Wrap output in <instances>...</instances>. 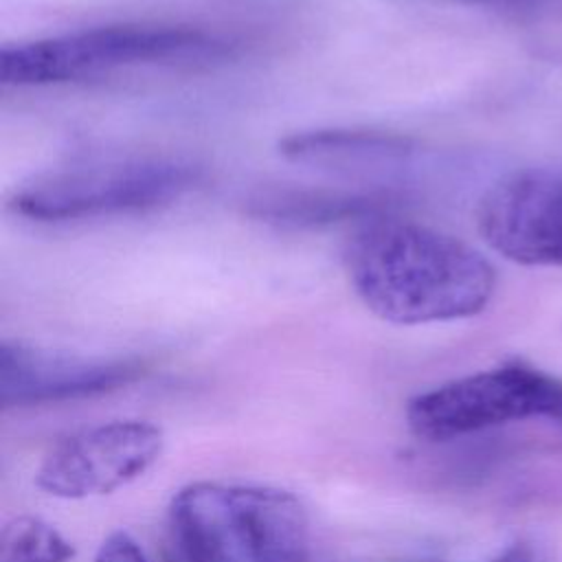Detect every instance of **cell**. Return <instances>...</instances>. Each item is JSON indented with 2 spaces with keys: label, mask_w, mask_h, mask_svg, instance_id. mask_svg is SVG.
Here are the masks:
<instances>
[{
  "label": "cell",
  "mask_w": 562,
  "mask_h": 562,
  "mask_svg": "<svg viewBox=\"0 0 562 562\" xmlns=\"http://www.w3.org/2000/svg\"><path fill=\"white\" fill-rule=\"evenodd\" d=\"M94 562H147V555L132 533L116 529L101 542Z\"/></svg>",
  "instance_id": "7c38bea8"
},
{
  "label": "cell",
  "mask_w": 562,
  "mask_h": 562,
  "mask_svg": "<svg viewBox=\"0 0 562 562\" xmlns=\"http://www.w3.org/2000/svg\"><path fill=\"white\" fill-rule=\"evenodd\" d=\"M476 228L507 261L562 268V173L522 169L501 178L479 202Z\"/></svg>",
  "instance_id": "52a82bcc"
},
{
  "label": "cell",
  "mask_w": 562,
  "mask_h": 562,
  "mask_svg": "<svg viewBox=\"0 0 562 562\" xmlns=\"http://www.w3.org/2000/svg\"><path fill=\"white\" fill-rule=\"evenodd\" d=\"M226 44L200 29L119 24L64 33L0 50L2 86H48L136 64L213 57Z\"/></svg>",
  "instance_id": "3957f363"
},
{
  "label": "cell",
  "mask_w": 562,
  "mask_h": 562,
  "mask_svg": "<svg viewBox=\"0 0 562 562\" xmlns=\"http://www.w3.org/2000/svg\"><path fill=\"white\" fill-rule=\"evenodd\" d=\"M536 417L562 422V380L525 362L450 380L406 404L408 430L424 441H450Z\"/></svg>",
  "instance_id": "5b68a950"
},
{
  "label": "cell",
  "mask_w": 562,
  "mask_h": 562,
  "mask_svg": "<svg viewBox=\"0 0 562 562\" xmlns=\"http://www.w3.org/2000/svg\"><path fill=\"white\" fill-rule=\"evenodd\" d=\"M342 266L364 307L395 325L476 316L496 290L492 263L470 244L391 215L347 239Z\"/></svg>",
  "instance_id": "6da1fadb"
},
{
  "label": "cell",
  "mask_w": 562,
  "mask_h": 562,
  "mask_svg": "<svg viewBox=\"0 0 562 562\" xmlns=\"http://www.w3.org/2000/svg\"><path fill=\"white\" fill-rule=\"evenodd\" d=\"M494 562H531V555L522 544H514L501 558H496Z\"/></svg>",
  "instance_id": "4fadbf2b"
},
{
  "label": "cell",
  "mask_w": 562,
  "mask_h": 562,
  "mask_svg": "<svg viewBox=\"0 0 562 562\" xmlns=\"http://www.w3.org/2000/svg\"><path fill=\"white\" fill-rule=\"evenodd\" d=\"M189 162L123 158L53 173L13 198V209L37 222H68L147 211L180 198L200 182Z\"/></svg>",
  "instance_id": "277c9868"
},
{
  "label": "cell",
  "mask_w": 562,
  "mask_h": 562,
  "mask_svg": "<svg viewBox=\"0 0 562 562\" xmlns=\"http://www.w3.org/2000/svg\"><path fill=\"white\" fill-rule=\"evenodd\" d=\"M169 529L187 562H307L301 501L266 485L189 483L169 503Z\"/></svg>",
  "instance_id": "7a4b0ae2"
},
{
  "label": "cell",
  "mask_w": 562,
  "mask_h": 562,
  "mask_svg": "<svg viewBox=\"0 0 562 562\" xmlns=\"http://www.w3.org/2000/svg\"><path fill=\"white\" fill-rule=\"evenodd\" d=\"M290 160L327 165H402L413 158V140L397 134L371 130H312L290 134L279 143Z\"/></svg>",
  "instance_id": "30bf717a"
},
{
  "label": "cell",
  "mask_w": 562,
  "mask_h": 562,
  "mask_svg": "<svg viewBox=\"0 0 562 562\" xmlns=\"http://www.w3.org/2000/svg\"><path fill=\"white\" fill-rule=\"evenodd\" d=\"M393 193H351L327 189H277L255 195L248 213L272 224L318 226L356 217H382L397 204Z\"/></svg>",
  "instance_id": "9c48e42d"
},
{
  "label": "cell",
  "mask_w": 562,
  "mask_h": 562,
  "mask_svg": "<svg viewBox=\"0 0 562 562\" xmlns=\"http://www.w3.org/2000/svg\"><path fill=\"white\" fill-rule=\"evenodd\" d=\"M75 555V544L37 516H18L2 527L0 562H70Z\"/></svg>",
  "instance_id": "8fae6325"
},
{
  "label": "cell",
  "mask_w": 562,
  "mask_h": 562,
  "mask_svg": "<svg viewBox=\"0 0 562 562\" xmlns=\"http://www.w3.org/2000/svg\"><path fill=\"white\" fill-rule=\"evenodd\" d=\"M160 426L116 419L59 439L42 459L35 483L46 494L81 501L112 494L143 476L162 454Z\"/></svg>",
  "instance_id": "8992f818"
},
{
  "label": "cell",
  "mask_w": 562,
  "mask_h": 562,
  "mask_svg": "<svg viewBox=\"0 0 562 562\" xmlns=\"http://www.w3.org/2000/svg\"><path fill=\"white\" fill-rule=\"evenodd\" d=\"M465 2H483V4H525L531 0H465Z\"/></svg>",
  "instance_id": "5bb4252c"
},
{
  "label": "cell",
  "mask_w": 562,
  "mask_h": 562,
  "mask_svg": "<svg viewBox=\"0 0 562 562\" xmlns=\"http://www.w3.org/2000/svg\"><path fill=\"white\" fill-rule=\"evenodd\" d=\"M145 373L136 358H83L0 342V402L9 406H37L116 391Z\"/></svg>",
  "instance_id": "ba28073f"
}]
</instances>
